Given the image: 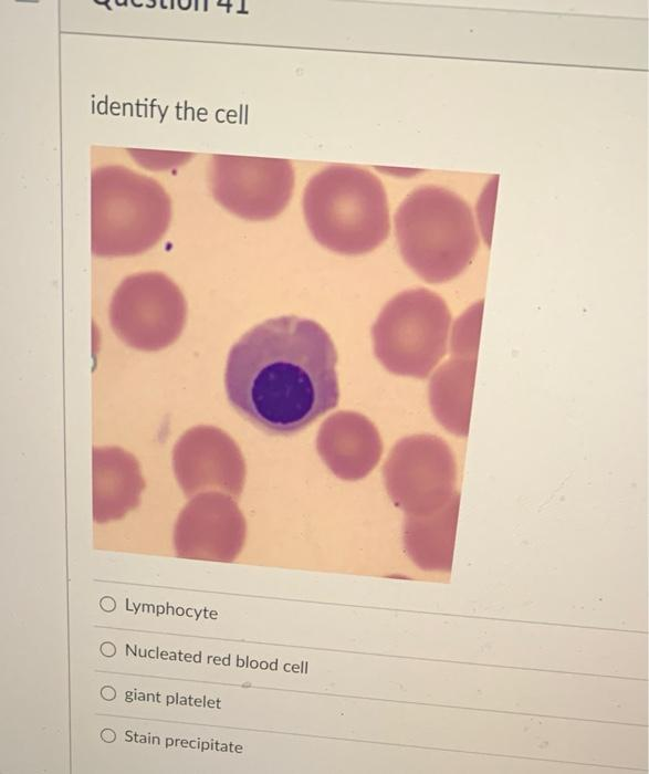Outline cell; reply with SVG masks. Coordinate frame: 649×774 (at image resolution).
<instances>
[{
    "label": "cell",
    "instance_id": "52a82bcc",
    "mask_svg": "<svg viewBox=\"0 0 649 774\" xmlns=\"http://www.w3.org/2000/svg\"><path fill=\"white\" fill-rule=\"evenodd\" d=\"M477 358L454 357L430 381V404L437 419L452 433L469 432Z\"/></svg>",
    "mask_w": 649,
    "mask_h": 774
},
{
    "label": "cell",
    "instance_id": "7a4b0ae2",
    "mask_svg": "<svg viewBox=\"0 0 649 774\" xmlns=\"http://www.w3.org/2000/svg\"><path fill=\"white\" fill-rule=\"evenodd\" d=\"M303 212L315 240L341 254L370 252L390 230L380 179L356 166L333 165L314 175L304 190Z\"/></svg>",
    "mask_w": 649,
    "mask_h": 774
},
{
    "label": "cell",
    "instance_id": "8992f818",
    "mask_svg": "<svg viewBox=\"0 0 649 774\" xmlns=\"http://www.w3.org/2000/svg\"><path fill=\"white\" fill-rule=\"evenodd\" d=\"M293 188L294 171L289 160L249 158L222 167L214 179L213 192L235 215L266 220L284 210Z\"/></svg>",
    "mask_w": 649,
    "mask_h": 774
},
{
    "label": "cell",
    "instance_id": "5b68a950",
    "mask_svg": "<svg viewBox=\"0 0 649 774\" xmlns=\"http://www.w3.org/2000/svg\"><path fill=\"white\" fill-rule=\"evenodd\" d=\"M187 307L182 293L159 272L126 278L116 289L109 305L113 331L127 345L156 351L180 335Z\"/></svg>",
    "mask_w": 649,
    "mask_h": 774
},
{
    "label": "cell",
    "instance_id": "277c9868",
    "mask_svg": "<svg viewBox=\"0 0 649 774\" xmlns=\"http://www.w3.org/2000/svg\"><path fill=\"white\" fill-rule=\"evenodd\" d=\"M450 323L449 307L438 294L423 287L404 291L373 325L376 355L396 374L423 378L446 353Z\"/></svg>",
    "mask_w": 649,
    "mask_h": 774
},
{
    "label": "cell",
    "instance_id": "ba28073f",
    "mask_svg": "<svg viewBox=\"0 0 649 774\" xmlns=\"http://www.w3.org/2000/svg\"><path fill=\"white\" fill-rule=\"evenodd\" d=\"M483 314V301L472 304L454 322L451 351L456 357L477 358Z\"/></svg>",
    "mask_w": 649,
    "mask_h": 774
},
{
    "label": "cell",
    "instance_id": "6da1fadb",
    "mask_svg": "<svg viewBox=\"0 0 649 774\" xmlns=\"http://www.w3.org/2000/svg\"><path fill=\"white\" fill-rule=\"evenodd\" d=\"M336 363L334 343L320 324L293 315L270 318L230 349L227 397L259 429L289 436L337 406Z\"/></svg>",
    "mask_w": 649,
    "mask_h": 774
},
{
    "label": "cell",
    "instance_id": "3957f363",
    "mask_svg": "<svg viewBox=\"0 0 649 774\" xmlns=\"http://www.w3.org/2000/svg\"><path fill=\"white\" fill-rule=\"evenodd\" d=\"M395 231L402 259L429 283L457 278L479 248L470 207L438 186L419 187L402 200L395 215Z\"/></svg>",
    "mask_w": 649,
    "mask_h": 774
}]
</instances>
